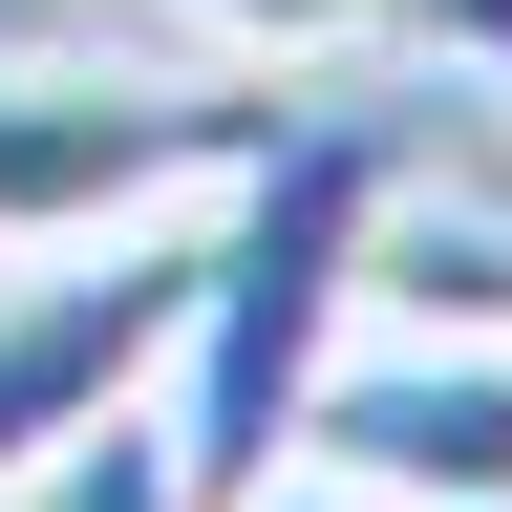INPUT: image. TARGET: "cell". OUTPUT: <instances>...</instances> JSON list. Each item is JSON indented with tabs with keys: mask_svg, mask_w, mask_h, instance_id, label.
Here are the masks:
<instances>
[{
	"mask_svg": "<svg viewBox=\"0 0 512 512\" xmlns=\"http://www.w3.org/2000/svg\"><path fill=\"white\" fill-rule=\"evenodd\" d=\"M384 192H406V150L384 128H299V107H278V150L235 192H192V320H171V384H150L192 512H235L256 470H299L320 363L363 342V214Z\"/></svg>",
	"mask_w": 512,
	"mask_h": 512,
	"instance_id": "1",
	"label": "cell"
},
{
	"mask_svg": "<svg viewBox=\"0 0 512 512\" xmlns=\"http://www.w3.org/2000/svg\"><path fill=\"white\" fill-rule=\"evenodd\" d=\"M256 150H278V86H256V64L22 43V64H0V256L150 235V214H192V192H235Z\"/></svg>",
	"mask_w": 512,
	"mask_h": 512,
	"instance_id": "2",
	"label": "cell"
},
{
	"mask_svg": "<svg viewBox=\"0 0 512 512\" xmlns=\"http://www.w3.org/2000/svg\"><path fill=\"white\" fill-rule=\"evenodd\" d=\"M171 320H192V235H64L43 278H0V491L43 470V448H86L107 406H150L171 384Z\"/></svg>",
	"mask_w": 512,
	"mask_h": 512,
	"instance_id": "3",
	"label": "cell"
},
{
	"mask_svg": "<svg viewBox=\"0 0 512 512\" xmlns=\"http://www.w3.org/2000/svg\"><path fill=\"white\" fill-rule=\"evenodd\" d=\"M299 448L384 512H512V342H342Z\"/></svg>",
	"mask_w": 512,
	"mask_h": 512,
	"instance_id": "4",
	"label": "cell"
},
{
	"mask_svg": "<svg viewBox=\"0 0 512 512\" xmlns=\"http://www.w3.org/2000/svg\"><path fill=\"white\" fill-rule=\"evenodd\" d=\"M363 342H512V214L384 192L363 214Z\"/></svg>",
	"mask_w": 512,
	"mask_h": 512,
	"instance_id": "5",
	"label": "cell"
},
{
	"mask_svg": "<svg viewBox=\"0 0 512 512\" xmlns=\"http://www.w3.org/2000/svg\"><path fill=\"white\" fill-rule=\"evenodd\" d=\"M192 64H256V86H320V64H363V43H406V0H171Z\"/></svg>",
	"mask_w": 512,
	"mask_h": 512,
	"instance_id": "6",
	"label": "cell"
},
{
	"mask_svg": "<svg viewBox=\"0 0 512 512\" xmlns=\"http://www.w3.org/2000/svg\"><path fill=\"white\" fill-rule=\"evenodd\" d=\"M0 512H192V470H171V406H107L86 448H43Z\"/></svg>",
	"mask_w": 512,
	"mask_h": 512,
	"instance_id": "7",
	"label": "cell"
},
{
	"mask_svg": "<svg viewBox=\"0 0 512 512\" xmlns=\"http://www.w3.org/2000/svg\"><path fill=\"white\" fill-rule=\"evenodd\" d=\"M406 43H448V64H491V107H512V0H406Z\"/></svg>",
	"mask_w": 512,
	"mask_h": 512,
	"instance_id": "8",
	"label": "cell"
},
{
	"mask_svg": "<svg viewBox=\"0 0 512 512\" xmlns=\"http://www.w3.org/2000/svg\"><path fill=\"white\" fill-rule=\"evenodd\" d=\"M235 512H384V491H342V470H320V448H299V470H256Z\"/></svg>",
	"mask_w": 512,
	"mask_h": 512,
	"instance_id": "9",
	"label": "cell"
}]
</instances>
